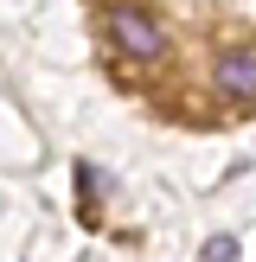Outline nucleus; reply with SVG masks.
<instances>
[{
    "label": "nucleus",
    "mask_w": 256,
    "mask_h": 262,
    "mask_svg": "<svg viewBox=\"0 0 256 262\" xmlns=\"http://www.w3.org/2000/svg\"><path fill=\"white\" fill-rule=\"evenodd\" d=\"M218 90L224 96H256V45H224L218 51Z\"/></svg>",
    "instance_id": "nucleus-2"
},
{
    "label": "nucleus",
    "mask_w": 256,
    "mask_h": 262,
    "mask_svg": "<svg viewBox=\"0 0 256 262\" xmlns=\"http://www.w3.org/2000/svg\"><path fill=\"white\" fill-rule=\"evenodd\" d=\"M205 262H237V243H230V237H211V243H205Z\"/></svg>",
    "instance_id": "nucleus-3"
},
{
    "label": "nucleus",
    "mask_w": 256,
    "mask_h": 262,
    "mask_svg": "<svg viewBox=\"0 0 256 262\" xmlns=\"http://www.w3.org/2000/svg\"><path fill=\"white\" fill-rule=\"evenodd\" d=\"M109 38L128 51V58H160V51H166V26L154 19L147 7H128V0L109 7Z\"/></svg>",
    "instance_id": "nucleus-1"
}]
</instances>
